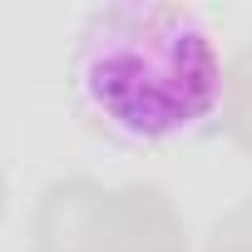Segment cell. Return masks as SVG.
Segmentation results:
<instances>
[{
    "instance_id": "3",
    "label": "cell",
    "mask_w": 252,
    "mask_h": 252,
    "mask_svg": "<svg viewBox=\"0 0 252 252\" xmlns=\"http://www.w3.org/2000/svg\"><path fill=\"white\" fill-rule=\"evenodd\" d=\"M109 252H188V227L158 183L109 193Z\"/></svg>"
},
{
    "instance_id": "2",
    "label": "cell",
    "mask_w": 252,
    "mask_h": 252,
    "mask_svg": "<svg viewBox=\"0 0 252 252\" xmlns=\"http://www.w3.org/2000/svg\"><path fill=\"white\" fill-rule=\"evenodd\" d=\"M40 252H109V193L94 178H55L35 203Z\"/></svg>"
},
{
    "instance_id": "4",
    "label": "cell",
    "mask_w": 252,
    "mask_h": 252,
    "mask_svg": "<svg viewBox=\"0 0 252 252\" xmlns=\"http://www.w3.org/2000/svg\"><path fill=\"white\" fill-rule=\"evenodd\" d=\"M222 129L227 139L252 154V45H242L227 64V84H222Z\"/></svg>"
},
{
    "instance_id": "1",
    "label": "cell",
    "mask_w": 252,
    "mask_h": 252,
    "mask_svg": "<svg viewBox=\"0 0 252 252\" xmlns=\"http://www.w3.org/2000/svg\"><path fill=\"white\" fill-rule=\"evenodd\" d=\"M79 94L109 134L158 144L198 134L222 109L227 64L198 10L173 0H114L79 30Z\"/></svg>"
},
{
    "instance_id": "6",
    "label": "cell",
    "mask_w": 252,
    "mask_h": 252,
    "mask_svg": "<svg viewBox=\"0 0 252 252\" xmlns=\"http://www.w3.org/2000/svg\"><path fill=\"white\" fill-rule=\"evenodd\" d=\"M208 252H252V242H232V247H218V242H208Z\"/></svg>"
},
{
    "instance_id": "7",
    "label": "cell",
    "mask_w": 252,
    "mask_h": 252,
    "mask_svg": "<svg viewBox=\"0 0 252 252\" xmlns=\"http://www.w3.org/2000/svg\"><path fill=\"white\" fill-rule=\"evenodd\" d=\"M5 198H10V188H5V173H0V213H5Z\"/></svg>"
},
{
    "instance_id": "5",
    "label": "cell",
    "mask_w": 252,
    "mask_h": 252,
    "mask_svg": "<svg viewBox=\"0 0 252 252\" xmlns=\"http://www.w3.org/2000/svg\"><path fill=\"white\" fill-rule=\"evenodd\" d=\"M213 242H218V247L252 242V193H247V198H242V203H237V208H232V213H227V218L213 227Z\"/></svg>"
}]
</instances>
